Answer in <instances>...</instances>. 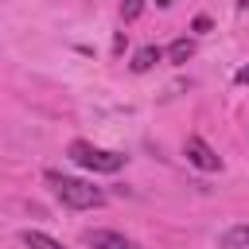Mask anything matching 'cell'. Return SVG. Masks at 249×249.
<instances>
[{
  "mask_svg": "<svg viewBox=\"0 0 249 249\" xmlns=\"http://www.w3.org/2000/svg\"><path fill=\"white\" fill-rule=\"evenodd\" d=\"M43 179L54 191V198L62 206H70V210H97V206H105V191L89 187L86 179H74V175H62V171H47Z\"/></svg>",
  "mask_w": 249,
  "mask_h": 249,
  "instance_id": "obj_1",
  "label": "cell"
},
{
  "mask_svg": "<svg viewBox=\"0 0 249 249\" xmlns=\"http://www.w3.org/2000/svg\"><path fill=\"white\" fill-rule=\"evenodd\" d=\"M66 152H70V160H74L78 167H86V171H101V175H113V171H121V167H124V156H121V152L97 148V144H89V140H74Z\"/></svg>",
  "mask_w": 249,
  "mask_h": 249,
  "instance_id": "obj_2",
  "label": "cell"
},
{
  "mask_svg": "<svg viewBox=\"0 0 249 249\" xmlns=\"http://www.w3.org/2000/svg\"><path fill=\"white\" fill-rule=\"evenodd\" d=\"M183 156H187V163H195L198 171H222V156H218L202 136H187Z\"/></svg>",
  "mask_w": 249,
  "mask_h": 249,
  "instance_id": "obj_3",
  "label": "cell"
},
{
  "mask_svg": "<svg viewBox=\"0 0 249 249\" xmlns=\"http://www.w3.org/2000/svg\"><path fill=\"white\" fill-rule=\"evenodd\" d=\"M82 241H86L89 249H140L136 241H128V237L117 233V230H89Z\"/></svg>",
  "mask_w": 249,
  "mask_h": 249,
  "instance_id": "obj_4",
  "label": "cell"
},
{
  "mask_svg": "<svg viewBox=\"0 0 249 249\" xmlns=\"http://www.w3.org/2000/svg\"><path fill=\"white\" fill-rule=\"evenodd\" d=\"M160 58H163V51H160L156 43H148V47H140V51L132 54V70H136V74H148Z\"/></svg>",
  "mask_w": 249,
  "mask_h": 249,
  "instance_id": "obj_5",
  "label": "cell"
},
{
  "mask_svg": "<svg viewBox=\"0 0 249 249\" xmlns=\"http://www.w3.org/2000/svg\"><path fill=\"white\" fill-rule=\"evenodd\" d=\"M163 54H167V62L183 66V62H187V58L195 54V39H175V43H171V47H167Z\"/></svg>",
  "mask_w": 249,
  "mask_h": 249,
  "instance_id": "obj_6",
  "label": "cell"
},
{
  "mask_svg": "<svg viewBox=\"0 0 249 249\" xmlns=\"http://www.w3.org/2000/svg\"><path fill=\"white\" fill-rule=\"evenodd\" d=\"M19 237H23V245H27V249H62V245H58L51 233H43V230H23Z\"/></svg>",
  "mask_w": 249,
  "mask_h": 249,
  "instance_id": "obj_7",
  "label": "cell"
},
{
  "mask_svg": "<svg viewBox=\"0 0 249 249\" xmlns=\"http://www.w3.org/2000/svg\"><path fill=\"white\" fill-rule=\"evenodd\" d=\"M226 245H237V249H249V226H237L226 233Z\"/></svg>",
  "mask_w": 249,
  "mask_h": 249,
  "instance_id": "obj_8",
  "label": "cell"
},
{
  "mask_svg": "<svg viewBox=\"0 0 249 249\" xmlns=\"http://www.w3.org/2000/svg\"><path fill=\"white\" fill-rule=\"evenodd\" d=\"M140 12H144V0H124V4H121V19H124V23H132Z\"/></svg>",
  "mask_w": 249,
  "mask_h": 249,
  "instance_id": "obj_9",
  "label": "cell"
},
{
  "mask_svg": "<svg viewBox=\"0 0 249 249\" xmlns=\"http://www.w3.org/2000/svg\"><path fill=\"white\" fill-rule=\"evenodd\" d=\"M233 82H237V86H249V66H241V70L233 74Z\"/></svg>",
  "mask_w": 249,
  "mask_h": 249,
  "instance_id": "obj_10",
  "label": "cell"
},
{
  "mask_svg": "<svg viewBox=\"0 0 249 249\" xmlns=\"http://www.w3.org/2000/svg\"><path fill=\"white\" fill-rule=\"evenodd\" d=\"M156 4H160V8H171V4H175V0H156Z\"/></svg>",
  "mask_w": 249,
  "mask_h": 249,
  "instance_id": "obj_11",
  "label": "cell"
}]
</instances>
